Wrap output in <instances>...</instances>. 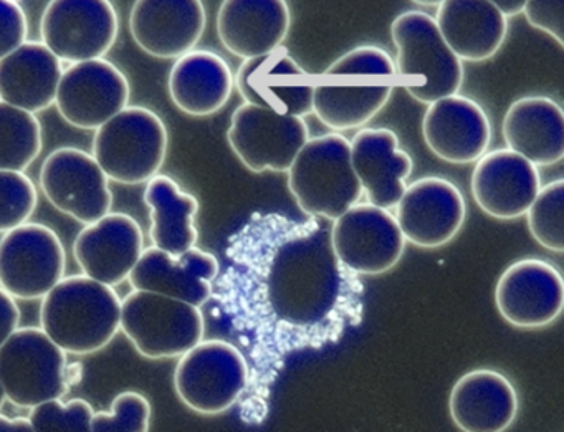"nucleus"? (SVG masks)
<instances>
[{"mask_svg": "<svg viewBox=\"0 0 564 432\" xmlns=\"http://www.w3.org/2000/svg\"><path fill=\"white\" fill-rule=\"evenodd\" d=\"M213 287L249 361L240 418L259 425L293 353L335 345L365 318V285L346 269L316 219L256 213L234 234Z\"/></svg>", "mask_w": 564, "mask_h": 432, "instance_id": "obj_1", "label": "nucleus"}, {"mask_svg": "<svg viewBox=\"0 0 564 432\" xmlns=\"http://www.w3.org/2000/svg\"><path fill=\"white\" fill-rule=\"evenodd\" d=\"M398 87L391 55L375 45L352 48L315 78L313 114L325 127L355 130L388 105Z\"/></svg>", "mask_w": 564, "mask_h": 432, "instance_id": "obj_2", "label": "nucleus"}, {"mask_svg": "<svg viewBox=\"0 0 564 432\" xmlns=\"http://www.w3.org/2000/svg\"><path fill=\"white\" fill-rule=\"evenodd\" d=\"M41 328L70 355L107 348L121 330V300L113 287L87 276L62 279L41 303Z\"/></svg>", "mask_w": 564, "mask_h": 432, "instance_id": "obj_3", "label": "nucleus"}, {"mask_svg": "<svg viewBox=\"0 0 564 432\" xmlns=\"http://www.w3.org/2000/svg\"><path fill=\"white\" fill-rule=\"evenodd\" d=\"M398 84L421 104L432 105L458 95L464 65L442 39L437 22L429 14L409 11L391 24Z\"/></svg>", "mask_w": 564, "mask_h": 432, "instance_id": "obj_4", "label": "nucleus"}, {"mask_svg": "<svg viewBox=\"0 0 564 432\" xmlns=\"http://www.w3.org/2000/svg\"><path fill=\"white\" fill-rule=\"evenodd\" d=\"M289 190L310 217L336 220L358 204L362 187L352 170L348 138L328 133L306 141L290 166Z\"/></svg>", "mask_w": 564, "mask_h": 432, "instance_id": "obj_5", "label": "nucleus"}, {"mask_svg": "<svg viewBox=\"0 0 564 432\" xmlns=\"http://www.w3.org/2000/svg\"><path fill=\"white\" fill-rule=\"evenodd\" d=\"M167 143L166 125L153 110L128 107L95 131L91 154L108 180L137 186L158 176Z\"/></svg>", "mask_w": 564, "mask_h": 432, "instance_id": "obj_6", "label": "nucleus"}, {"mask_svg": "<svg viewBox=\"0 0 564 432\" xmlns=\"http://www.w3.org/2000/svg\"><path fill=\"white\" fill-rule=\"evenodd\" d=\"M121 332L144 358L171 359L203 342L206 325L199 306L133 290L121 300Z\"/></svg>", "mask_w": 564, "mask_h": 432, "instance_id": "obj_7", "label": "nucleus"}, {"mask_svg": "<svg viewBox=\"0 0 564 432\" xmlns=\"http://www.w3.org/2000/svg\"><path fill=\"white\" fill-rule=\"evenodd\" d=\"M249 375L242 349L224 339H203L177 361L174 389L194 412L223 414L242 399Z\"/></svg>", "mask_w": 564, "mask_h": 432, "instance_id": "obj_8", "label": "nucleus"}, {"mask_svg": "<svg viewBox=\"0 0 564 432\" xmlns=\"http://www.w3.org/2000/svg\"><path fill=\"white\" fill-rule=\"evenodd\" d=\"M67 353L37 326L12 333L0 348V385L18 408L67 395Z\"/></svg>", "mask_w": 564, "mask_h": 432, "instance_id": "obj_9", "label": "nucleus"}, {"mask_svg": "<svg viewBox=\"0 0 564 432\" xmlns=\"http://www.w3.org/2000/svg\"><path fill=\"white\" fill-rule=\"evenodd\" d=\"M118 31L120 21L108 0H54L42 14V44L72 65L104 58Z\"/></svg>", "mask_w": 564, "mask_h": 432, "instance_id": "obj_10", "label": "nucleus"}, {"mask_svg": "<svg viewBox=\"0 0 564 432\" xmlns=\"http://www.w3.org/2000/svg\"><path fill=\"white\" fill-rule=\"evenodd\" d=\"M65 267L64 244L44 224H24L0 239V287L14 299H44L64 279Z\"/></svg>", "mask_w": 564, "mask_h": 432, "instance_id": "obj_11", "label": "nucleus"}, {"mask_svg": "<svg viewBox=\"0 0 564 432\" xmlns=\"http://www.w3.org/2000/svg\"><path fill=\"white\" fill-rule=\"evenodd\" d=\"M308 127L299 117L243 104L234 111L227 141L240 163L252 173H289L308 141Z\"/></svg>", "mask_w": 564, "mask_h": 432, "instance_id": "obj_12", "label": "nucleus"}, {"mask_svg": "<svg viewBox=\"0 0 564 432\" xmlns=\"http://www.w3.org/2000/svg\"><path fill=\"white\" fill-rule=\"evenodd\" d=\"M332 246L356 276H381L398 266L405 249L395 216L372 204H355L333 223Z\"/></svg>", "mask_w": 564, "mask_h": 432, "instance_id": "obj_13", "label": "nucleus"}, {"mask_svg": "<svg viewBox=\"0 0 564 432\" xmlns=\"http://www.w3.org/2000/svg\"><path fill=\"white\" fill-rule=\"evenodd\" d=\"M41 190L55 209L85 226L110 214L113 206L107 174L94 154L78 148H58L45 158Z\"/></svg>", "mask_w": 564, "mask_h": 432, "instance_id": "obj_14", "label": "nucleus"}, {"mask_svg": "<svg viewBox=\"0 0 564 432\" xmlns=\"http://www.w3.org/2000/svg\"><path fill=\"white\" fill-rule=\"evenodd\" d=\"M495 305L514 328H544L564 312L563 273L546 260H517L498 279Z\"/></svg>", "mask_w": 564, "mask_h": 432, "instance_id": "obj_15", "label": "nucleus"}, {"mask_svg": "<svg viewBox=\"0 0 564 432\" xmlns=\"http://www.w3.org/2000/svg\"><path fill=\"white\" fill-rule=\"evenodd\" d=\"M131 88L127 75L105 58L65 68L55 107L78 130H95L128 108Z\"/></svg>", "mask_w": 564, "mask_h": 432, "instance_id": "obj_16", "label": "nucleus"}, {"mask_svg": "<svg viewBox=\"0 0 564 432\" xmlns=\"http://www.w3.org/2000/svg\"><path fill=\"white\" fill-rule=\"evenodd\" d=\"M394 216L405 242L421 249H437L460 233L467 204L454 183L445 177L427 176L408 186Z\"/></svg>", "mask_w": 564, "mask_h": 432, "instance_id": "obj_17", "label": "nucleus"}, {"mask_svg": "<svg viewBox=\"0 0 564 432\" xmlns=\"http://www.w3.org/2000/svg\"><path fill=\"white\" fill-rule=\"evenodd\" d=\"M236 87L246 104L286 117L313 114L315 78L285 48L243 62L237 71Z\"/></svg>", "mask_w": 564, "mask_h": 432, "instance_id": "obj_18", "label": "nucleus"}, {"mask_svg": "<svg viewBox=\"0 0 564 432\" xmlns=\"http://www.w3.org/2000/svg\"><path fill=\"white\" fill-rule=\"evenodd\" d=\"M200 0H138L130 14V32L144 54L181 58L194 51L206 29Z\"/></svg>", "mask_w": 564, "mask_h": 432, "instance_id": "obj_19", "label": "nucleus"}, {"mask_svg": "<svg viewBox=\"0 0 564 432\" xmlns=\"http://www.w3.org/2000/svg\"><path fill=\"white\" fill-rule=\"evenodd\" d=\"M471 196L487 216L513 220L524 216L541 190L533 163L511 150L485 153L471 173Z\"/></svg>", "mask_w": 564, "mask_h": 432, "instance_id": "obj_20", "label": "nucleus"}, {"mask_svg": "<svg viewBox=\"0 0 564 432\" xmlns=\"http://www.w3.org/2000/svg\"><path fill=\"white\" fill-rule=\"evenodd\" d=\"M144 252V237L137 219L110 213L80 230L74 256L84 276L117 287L128 280Z\"/></svg>", "mask_w": 564, "mask_h": 432, "instance_id": "obj_21", "label": "nucleus"}, {"mask_svg": "<svg viewBox=\"0 0 564 432\" xmlns=\"http://www.w3.org/2000/svg\"><path fill=\"white\" fill-rule=\"evenodd\" d=\"M219 273V260L206 250L194 247L173 256L153 246L144 249L128 280L133 290L173 296L200 309L213 299L214 282Z\"/></svg>", "mask_w": 564, "mask_h": 432, "instance_id": "obj_22", "label": "nucleus"}, {"mask_svg": "<svg viewBox=\"0 0 564 432\" xmlns=\"http://www.w3.org/2000/svg\"><path fill=\"white\" fill-rule=\"evenodd\" d=\"M422 137L429 150L442 161L475 163L490 144V120L477 101L452 95L429 105L422 118Z\"/></svg>", "mask_w": 564, "mask_h": 432, "instance_id": "obj_23", "label": "nucleus"}, {"mask_svg": "<svg viewBox=\"0 0 564 432\" xmlns=\"http://www.w3.org/2000/svg\"><path fill=\"white\" fill-rule=\"evenodd\" d=\"M290 24L283 0H226L217 14V35L230 54L246 62L280 51Z\"/></svg>", "mask_w": 564, "mask_h": 432, "instance_id": "obj_24", "label": "nucleus"}, {"mask_svg": "<svg viewBox=\"0 0 564 432\" xmlns=\"http://www.w3.org/2000/svg\"><path fill=\"white\" fill-rule=\"evenodd\" d=\"M351 163L368 204L391 210L404 196L412 158L389 128H365L351 141Z\"/></svg>", "mask_w": 564, "mask_h": 432, "instance_id": "obj_25", "label": "nucleus"}, {"mask_svg": "<svg viewBox=\"0 0 564 432\" xmlns=\"http://www.w3.org/2000/svg\"><path fill=\"white\" fill-rule=\"evenodd\" d=\"M448 411L460 431H507L517 418V389L501 372L474 369L455 382L448 396Z\"/></svg>", "mask_w": 564, "mask_h": 432, "instance_id": "obj_26", "label": "nucleus"}, {"mask_svg": "<svg viewBox=\"0 0 564 432\" xmlns=\"http://www.w3.org/2000/svg\"><path fill=\"white\" fill-rule=\"evenodd\" d=\"M508 150L534 166L564 160V110L550 97H523L513 101L501 125Z\"/></svg>", "mask_w": 564, "mask_h": 432, "instance_id": "obj_27", "label": "nucleus"}, {"mask_svg": "<svg viewBox=\"0 0 564 432\" xmlns=\"http://www.w3.org/2000/svg\"><path fill=\"white\" fill-rule=\"evenodd\" d=\"M435 22L445 44L460 61H490L508 34V19L491 0H445L438 6Z\"/></svg>", "mask_w": 564, "mask_h": 432, "instance_id": "obj_28", "label": "nucleus"}, {"mask_svg": "<svg viewBox=\"0 0 564 432\" xmlns=\"http://www.w3.org/2000/svg\"><path fill=\"white\" fill-rule=\"evenodd\" d=\"M64 68L42 42H25L0 61V100L35 115L55 105Z\"/></svg>", "mask_w": 564, "mask_h": 432, "instance_id": "obj_29", "label": "nucleus"}, {"mask_svg": "<svg viewBox=\"0 0 564 432\" xmlns=\"http://www.w3.org/2000/svg\"><path fill=\"white\" fill-rule=\"evenodd\" d=\"M236 87L229 64L217 54L193 51L171 68L170 97L183 114L204 118L226 107Z\"/></svg>", "mask_w": 564, "mask_h": 432, "instance_id": "obj_30", "label": "nucleus"}, {"mask_svg": "<svg viewBox=\"0 0 564 432\" xmlns=\"http://www.w3.org/2000/svg\"><path fill=\"white\" fill-rule=\"evenodd\" d=\"M143 201L150 209V239L154 247L173 256L196 247L199 201L193 194L183 191L173 177L158 174L148 181Z\"/></svg>", "mask_w": 564, "mask_h": 432, "instance_id": "obj_31", "label": "nucleus"}, {"mask_svg": "<svg viewBox=\"0 0 564 432\" xmlns=\"http://www.w3.org/2000/svg\"><path fill=\"white\" fill-rule=\"evenodd\" d=\"M42 147L39 118L0 100V171L24 173L42 153Z\"/></svg>", "mask_w": 564, "mask_h": 432, "instance_id": "obj_32", "label": "nucleus"}, {"mask_svg": "<svg viewBox=\"0 0 564 432\" xmlns=\"http://www.w3.org/2000/svg\"><path fill=\"white\" fill-rule=\"evenodd\" d=\"M527 214L531 237L543 249L564 253V180L541 187Z\"/></svg>", "mask_w": 564, "mask_h": 432, "instance_id": "obj_33", "label": "nucleus"}, {"mask_svg": "<svg viewBox=\"0 0 564 432\" xmlns=\"http://www.w3.org/2000/svg\"><path fill=\"white\" fill-rule=\"evenodd\" d=\"M37 187L18 171H0V234L28 224L37 207Z\"/></svg>", "mask_w": 564, "mask_h": 432, "instance_id": "obj_34", "label": "nucleus"}, {"mask_svg": "<svg viewBox=\"0 0 564 432\" xmlns=\"http://www.w3.org/2000/svg\"><path fill=\"white\" fill-rule=\"evenodd\" d=\"M94 415L87 399L75 398L65 404L61 398H55L32 408L29 419L39 432H88Z\"/></svg>", "mask_w": 564, "mask_h": 432, "instance_id": "obj_35", "label": "nucleus"}, {"mask_svg": "<svg viewBox=\"0 0 564 432\" xmlns=\"http://www.w3.org/2000/svg\"><path fill=\"white\" fill-rule=\"evenodd\" d=\"M151 424V404L141 392L123 391L111 402V411L95 412L94 432H148Z\"/></svg>", "mask_w": 564, "mask_h": 432, "instance_id": "obj_36", "label": "nucleus"}, {"mask_svg": "<svg viewBox=\"0 0 564 432\" xmlns=\"http://www.w3.org/2000/svg\"><path fill=\"white\" fill-rule=\"evenodd\" d=\"M28 15L15 0H0V61L28 42Z\"/></svg>", "mask_w": 564, "mask_h": 432, "instance_id": "obj_37", "label": "nucleus"}, {"mask_svg": "<svg viewBox=\"0 0 564 432\" xmlns=\"http://www.w3.org/2000/svg\"><path fill=\"white\" fill-rule=\"evenodd\" d=\"M524 15L531 28L546 32L564 48V0H530Z\"/></svg>", "mask_w": 564, "mask_h": 432, "instance_id": "obj_38", "label": "nucleus"}, {"mask_svg": "<svg viewBox=\"0 0 564 432\" xmlns=\"http://www.w3.org/2000/svg\"><path fill=\"white\" fill-rule=\"evenodd\" d=\"M21 310L12 295L0 287V348L11 338L12 333L19 328Z\"/></svg>", "mask_w": 564, "mask_h": 432, "instance_id": "obj_39", "label": "nucleus"}, {"mask_svg": "<svg viewBox=\"0 0 564 432\" xmlns=\"http://www.w3.org/2000/svg\"><path fill=\"white\" fill-rule=\"evenodd\" d=\"M34 425H32L31 419L25 418H6L0 414V432H32Z\"/></svg>", "mask_w": 564, "mask_h": 432, "instance_id": "obj_40", "label": "nucleus"}, {"mask_svg": "<svg viewBox=\"0 0 564 432\" xmlns=\"http://www.w3.org/2000/svg\"><path fill=\"white\" fill-rule=\"evenodd\" d=\"M498 11L505 15V18H514V15L521 14L524 12V8H527V2L524 0H498L495 2Z\"/></svg>", "mask_w": 564, "mask_h": 432, "instance_id": "obj_41", "label": "nucleus"}, {"mask_svg": "<svg viewBox=\"0 0 564 432\" xmlns=\"http://www.w3.org/2000/svg\"><path fill=\"white\" fill-rule=\"evenodd\" d=\"M6 399H8V396H6L4 388H2V385H0V409H2V406H4Z\"/></svg>", "mask_w": 564, "mask_h": 432, "instance_id": "obj_42", "label": "nucleus"}]
</instances>
